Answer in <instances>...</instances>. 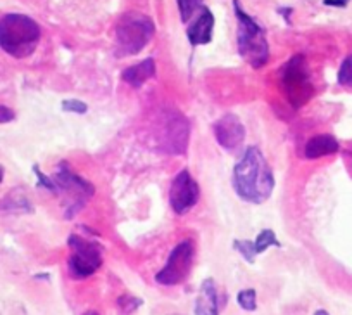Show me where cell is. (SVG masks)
I'll return each mask as SVG.
<instances>
[{
  "label": "cell",
  "mask_w": 352,
  "mask_h": 315,
  "mask_svg": "<svg viewBox=\"0 0 352 315\" xmlns=\"http://www.w3.org/2000/svg\"><path fill=\"white\" fill-rule=\"evenodd\" d=\"M337 82L338 85L352 89V54H349V56L342 61L340 68H338Z\"/></svg>",
  "instance_id": "cell-19"
},
{
  "label": "cell",
  "mask_w": 352,
  "mask_h": 315,
  "mask_svg": "<svg viewBox=\"0 0 352 315\" xmlns=\"http://www.w3.org/2000/svg\"><path fill=\"white\" fill-rule=\"evenodd\" d=\"M283 87H285L287 97L294 106H300L307 101L311 94L309 78H307L306 64L302 56H294L283 68Z\"/></svg>",
  "instance_id": "cell-8"
},
{
  "label": "cell",
  "mask_w": 352,
  "mask_h": 315,
  "mask_svg": "<svg viewBox=\"0 0 352 315\" xmlns=\"http://www.w3.org/2000/svg\"><path fill=\"white\" fill-rule=\"evenodd\" d=\"M338 149H340V145H338V141L333 135L321 134L314 135V137L307 141L306 148H304V156H306L307 160H318L321 156L335 154Z\"/></svg>",
  "instance_id": "cell-15"
},
{
  "label": "cell",
  "mask_w": 352,
  "mask_h": 315,
  "mask_svg": "<svg viewBox=\"0 0 352 315\" xmlns=\"http://www.w3.org/2000/svg\"><path fill=\"white\" fill-rule=\"evenodd\" d=\"M60 110L66 111V113H74V114H85L88 111V106L80 99H66L60 104Z\"/></svg>",
  "instance_id": "cell-23"
},
{
  "label": "cell",
  "mask_w": 352,
  "mask_h": 315,
  "mask_svg": "<svg viewBox=\"0 0 352 315\" xmlns=\"http://www.w3.org/2000/svg\"><path fill=\"white\" fill-rule=\"evenodd\" d=\"M188 137H190V125L185 116L173 113L166 120L162 132V149L169 154H184L187 151Z\"/></svg>",
  "instance_id": "cell-10"
},
{
  "label": "cell",
  "mask_w": 352,
  "mask_h": 315,
  "mask_svg": "<svg viewBox=\"0 0 352 315\" xmlns=\"http://www.w3.org/2000/svg\"><path fill=\"white\" fill-rule=\"evenodd\" d=\"M155 74V61L152 57L140 61V63L133 64V66H128L126 70L121 73V78L133 89H140L147 80L154 78Z\"/></svg>",
  "instance_id": "cell-14"
},
{
  "label": "cell",
  "mask_w": 352,
  "mask_h": 315,
  "mask_svg": "<svg viewBox=\"0 0 352 315\" xmlns=\"http://www.w3.org/2000/svg\"><path fill=\"white\" fill-rule=\"evenodd\" d=\"M314 315H330V314H328L327 310H323V308H320V310L314 312Z\"/></svg>",
  "instance_id": "cell-27"
},
{
  "label": "cell",
  "mask_w": 352,
  "mask_h": 315,
  "mask_svg": "<svg viewBox=\"0 0 352 315\" xmlns=\"http://www.w3.org/2000/svg\"><path fill=\"white\" fill-rule=\"evenodd\" d=\"M212 30H214V16L208 8L202 6L197 18L190 23L187 30V39L192 47L206 45L212 40Z\"/></svg>",
  "instance_id": "cell-12"
},
{
  "label": "cell",
  "mask_w": 352,
  "mask_h": 315,
  "mask_svg": "<svg viewBox=\"0 0 352 315\" xmlns=\"http://www.w3.org/2000/svg\"><path fill=\"white\" fill-rule=\"evenodd\" d=\"M118 307H120V310L123 312V314H133L135 310H138V308L142 307V300L140 298L133 296V294H121V296L118 298Z\"/></svg>",
  "instance_id": "cell-22"
},
{
  "label": "cell",
  "mask_w": 352,
  "mask_h": 315,
  "mask_svg": "<svg viewBox=\"0 0 352 315\" xmlns=\"http://www.w3.org/2000/svg\"><path fill=\"white\" fill-rule=\"evenodd\" d=\"M201 198V189L190 172L185 168L180 174L173 179V184L169 187V205L176 215H185L190 212Z\"/></svg>",
  "instance_id": "cell-9"
},
{
  "label": "cell",
  "mask_w": 352,
  "mask_h": 315,
  "mask_svg": "<svg viewBox=\"0 0 352 315\" xmlns=\"http://www.w3.org/2000/svg\"><path fill=\"white\" fill-rule=\"evenodd\" d=\"M176 2H178V11H180V18L184 23L190 21L195 11L202 9V0H176Z\"/></svg>",
  "instance_id": "cell-18"
},
{
  "label": "cell",
  "mask_w": 352,
  "mask_h": 315,
  "mask_svg": "<svg viewBox=\"0 0 352 315\" xmlns=\"http://www.w3.org/2000/svg\"><path fill=\"white\" fill-rule=\"evenodd\" d=\"M54 182H56L59 192H64L69 198L66 213H64L66 219H73L78 210L83 208L88 198H92L96 194V187L88 181L81 179L80 175L74 174L73 170H69V167L66 163L59 165L56 177H54Z\"/></svg>",
  "instance_id": "cell-6"
},
{
  "label": "cell",
  "mask_w": 352,
  "mask_h": 315,
  "mask_svg": "<svg viewBox=\"0 0 352 315\" xmlns=\"http://www.w3.org/2000/svg\"><path fill=\"white\" fill-rule=\"evenodd\" d=\"M212 134L223 149L235 151L245 141V127L235 114H225L212 125Z\"/></svg>",
  "instance_id": "cell-11"
},
{
  "label": "cell",
  "mask_w": 352,
  "mask_h": 315,
  "mask_svg": "<svg viewBox=\"0 0 352 315\" xmlns=\"http://www.w3.org/2000/svg\"><path fill=\"white\" fill-rule=\"evenodd\" d=\"M81 315H99V312H96V310H87V312H83V314Z\"/></svg>",
  "instance_id": "cell-28"
},
{
  "label": "cell",
  "mask_w": 352,
  "mask_h": 315,
  "mask_svg": "<svg viewBox=\"0 0 352 315\" xmlns=\"http://www.w3.org/2000/svg\"><path fill=\"white\" fill-rule=\"evenodd\" d=\"M232 184L240 199L261 205L275 189V177L259 148L250 145L233 168Z\"/></svg>",
  "instance_id": "cell-1"
},
{
  "label": "cell",
  "mask_w": 352,
  "mask_h": 315,
  "mask_svg": "<svg viewBox=\"0 0 352 315\" xmlns=\"http://www.w3.org/2000/svg\"><path fill=\"white\" fill-rule=\"evenodd\" d=\"M155 33L154 21L140 12H126L116 26V54L120 57L142 52Z\"/></svg>",
  "instance_id": "cell-4"
},
{
  "label": "cell",
  "mask_w": 352,
  "mask_h": 315,
  "mask_svg": "<svg viewBox=\"0 0 352 315\" xmlns=\"http://www.w3.org/2000/svg\"><path fill=\"white\" fill-rule=\"evenodd\" d=\"M233 248L242 255V258L247 263L256 262V250H254V241H247V239H235L233 243Z\"/></svg>",
  "instance_id": "cell-20"
},
{
  "label": "cell",
  "mask_w": 352,
  "mask_h": 315,
  "mask_svg": "<svg viewBox=\"0 0 352 315\" xmlns=\"http://www.w3.org/2000/svg\"><path fill=\"white\" fill-rule=\"evenodd\" d=\"M195 315H219L218 287L211 277L202 281L201 291L195 301Z\"/></svg>",
  "instance_id": "cell-13"
},
{
  "label": "cell",
  "mask_w": 352,
  "mask_h": 315,
  "mask_svg": "<svg viewBox=\"0 0 352 315\" xmlns=\"http://www.w3.org/2000/svg\"><path fill=\"white\" fill-rule=\"evenodd\" d=\"M233 11H235L236 23H239L236 45H239L240 57L256 70L263 68L270 61V45L263 26L243 11L239 0H233Z\"/></svg>",
  "instance_id": "cell-3"
},
{
  "label": "cell",
  "mask_w": 352,
  "mask_h": 315,
  "mask_svg": "<svg viewBox=\"0 0 352 315\" xmlns=\"http://www.w3.org/2000/svg\"><path fill=\"white\" fill-rule=\"evenodd\" d=\"M194 262V243L184 239L171 250L166 265L155 274V283L162 286H178L188 277Z\"/></svg>",
  "instance_id": "cell-7"
},
{
  "label": "cell",
  "mask_w": 352,
  "mask_h": 315,
  "mask_svg": "<svg viewBox=\"0 0 352 315\" xmlns=\"http://www.w3.org/2000/svg\"><path fill=\"white\" fill-rule=\"evenodd\" d=\"M236 301L240 307L247 312H254L257 308V293L256 289L249 287V289H242L236 294Z\"/></svg>",
  "instance_id": "cell-21"
},
{
  "label": "cell",
  "mask_w": 352,
  "mask_h": 315,
  "mask_svg": "<svg viewBox=\"0 0 352 315\" xmlns=\"http://www.w3.org/2000/svg\"><path fill=\"white\" fill-rule=\"evenodd\" d=\"M33 172H35L36 179H38V185H40V187L47 189V191L54 192V194H59V189H57L56 182H54L50 177H47V175L43 174L42 170H40V167H36V165H35V167H33Z\"/></svg>",
  "instance_id": "cell-24"
},
{
  "label": "cell",
  "mask_w": 352,
  "mask_h": 315,
  "mask_svg": "<svg viewBox=\"0 0 352 315\" xmlns=\"http://www.w3.org/2000/svg\"><path fill=\"white\" fill-rule=\"evenodd\" d=\"M40 26L26 14L11 12L0 18V49L16 59H25L35 52L40 42Z\"/></svg>",
  "instance_id": "cell-2"
},
{
  "label": "cell",
  "mask_w": 352,
  "mask_h": 315,
  "mask_svg": "<svg viewBox=\"0 0 352 315\" xmlns=\"http://www.w3.org/2000/svg\"><path fill=\"white\" fill-rule=\"evenodd\" d=\"M2 179H4V168L0 167V182H2Z\"/></svg>",
  "instance_id": "cell-29"
},
{
  "label": "cell",
  "mask_w": 352,
  "mask_h": 315,
  "mask_svg": "<svg viewBox=\"0 0 352 315\" xmlns=\"http://www.w3.org/2000/svg\"><path fill=\"white\" fill-rule=\"evenodd\" d=\"M324 6H331V8H345L349 4V0H323Z\"/></svg>",
  "instance_id": "cell-26"
},
{
  "label": "cell",
  "mask_w": 352,
  "mask_h": 315,
  "mask_svg": "<svg viewBox=\"0 0 352 315\" xmlns=\"http://www.w3.org/2000/svg\"><path fill=\"white\" fill-rule=\"evenodd\" d=\"M270 246H282V243L276 239V234L272 229H264L257 234V238L254 239V250H256V255L264 253Z\"/></svg>",
  "instance_id": "cell-16"
},
{
  "label": "cell",
  "mask_w": 352,
  "mask_h": 315,
  "mask_svg": "<svg viewBox=\"0 0 352 315\" xmlns=\"http://www.w3.org/2000/svg\"><path fill=\"white\" fill-rule=\"evenodd\" d=\"M16 118V113L8 106H0V123H9Z\"/></svg>",
  "instance_id": "cell-25"
},
{
  "label": "cell",
  "mask_w": 352,
  "mask_h": 315,
  "mask_svg": "<svg viewBox=\"0 0 352 315\" xmlns=\"http://www.w3.org/2000/svg\"><path fill=\"white\" fill-rule=\"evenodd\" d=\"M18 191L11 192L6 199H2L0 203V208L2 210H11V212H33V206L28 203V198L26 196H18Z\"/></svg>",
  "instance_id": "cell-17"
},
{
  "label": "cell",
  "mask_w": 352,
  "mask_h": 315,
  "mask_svg": "<svg viewBox=\"0 0 352 315\" xmlns=\"http://www.w3.org/2000/svg\"><path fill=\"white\" fill-rule=\"evenodd\" d=\"M67 246L71 250L67 260V270L73 279H87L94 276L102 265V246L96 241L71 234L67 239Z\"/></svg>",
  "instance_id": "cell-5"
}]
</instances>
